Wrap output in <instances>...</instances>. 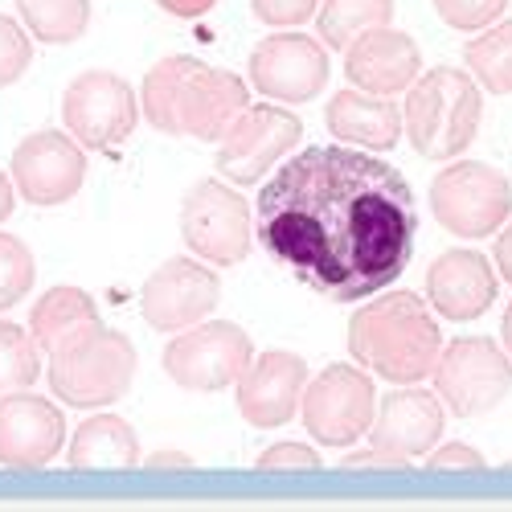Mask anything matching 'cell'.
I'll return each mask as SVG.
<instances>
[{"label": "cell", "instance_id": "6da1fadb", "mask_svg": "<svg viewBox=\"0 0 512 512\" xmlns=\"http://www.w3.org/2000/svg\"><path fill=\"white\" fill-rule=\"evenodd\" d=\"M254 238L316 295L357 304L402 279L418 209L394 164L349 144L304 148L263 185Z\"/></svg>", "mask_w": 512, "mask_h": 512}, {"label": "cell", "instance_id": "7a4b0ae2", "mask_svg": "<svg viewBox=\"0 0 512 512\" xmlns=\"http://www.w3.org/2000/svg\"><path fill=\"white\" fill-rule=\"evenodd\" d=\"M349 357L390 386H418L435 377L443 357V328L431 304L414 291L373 295L349 320Z\"/></svg>", "mask_w": 512, "mask_h": 512}, {"label": "cell", "instance_id": "3957f363", "mask_svg": "<svg viewBox=\"0 0 512 512\" xmlns=\"http://www.w3.org/2000/svg\"><path fill=\"white\" fill-rule=\"evenodd\" d=\"M480 119H484L480 82L467 70H451V66L426 70L410 87L406 107H402L406 140L414 144L418 156L439 160V164L472 148Z\"/></svg>", "mask_w": 512, "mask_h": 512}, {"label": "cell", "instance_id": "277c9868", "mask_svg": "<svg viewBox=\"0 0 512 512\" xmlns=\"http://www.w3.org/2000/svg\"><path fill=\"white\" fill-rule=\"evenodd\" d=\"M50 394L78 410L119 402L136 381V345L107 324H87L50 353Z\"/></svg>", "mask_w": 512, "mask_h": 512}, {"label": "cell", "instance_id": "5b68a950", "mask_svg": "<svg viewBox=\"0 0 512 512\" xmlns=\"http://www.w3.org/2000/svg\"><path fill=\"white\" fill-rule=\"evenodd\" d=\"M431 209L455 238H492L512 218V181L492 164L455 160L431 181Z\"/></svg>", "mask_w": 512, "mask_h": 512}, {"label": "cell", "instance_id": "8992f818", "mask_svg": "<svg viewBox=\"0 0 512 512\" xmlns=\"http://www.w3.org/2000/svg\"><path fill=\"white\" fill-rule=\"evenodd\" d=\"M304 431L332 451H349L361 439H369L373 418H377V390H373V373L361 365H328L316 373L304 390L300 402Z\"/></svg>", "mask_w": 512, "mask_h": 512}, {"label": "cell", "instance_id": "52a82bcc", "mask_svg": "<svg viewBox=\"0 0 512 512\" xmlns=\"http://www.w3.org/2000/svg\"><path fill=\"white\" fill-rule=\"evenodd\" d=\"M181 238L201 263L238 267L254 242L250 201L218 177L197 181L181 201Z\"/></svg>", "mask_w": 512, "mask_h": 512}, {"label": "cell", "instance_id": "ba28073f", "mask_svg": "<svg viewBox=\"0 0 512 512\" xmlns=\"http://www.w3.org/2000/svg\"><path fill=\"white\" fill-rule=\"evenodd\" d=\"M435 394L455 418H480L512 394V357L488 336H459L443 345Z\"/></svg>", "mask_w": 512, "mask_h": 512}, {"label": "cell", "instance_id": "9c48e42d", "mask_svg": "<svg viewBox=\"0 0 512 512\" xmlns=\"http://www.w3.org/2000/svg\"><path fill=\"white\" fill-rule=\"evenodd\" d=\"M250 361H254L250 336L230 320H205L197 328H185L164 349V373L189 394H218L238 386V377L250 369Z\"/></svg>", "mask_w": 512, "mask_h": 512}, {"label": "cell", "instance_id": "30bf717a", "mask_svg": "<svg viewBox=\"0 0 512 512\" xmlns=\"http://www.w3.org/2000/svg\"><path fill=\"white\" fill-rule=\"evenodd\" d=\"M62 123L87 152H111L136 132L140 95L115 70H82L62 95Z\"/></svg>", "mask_w": 512, "mask_h": 512}, {"label": "cell", "instance_id": "8fae6325", "mask_svg": "<svg viewBox=\"0 0 512 512\" xmlns=\"http://www.w3.org/2000/svg\"><path fill=\"white\" fill-rule=\"evenodd\" d=\"M304 140V123L279 103H250L218 144V173L234 185L263 181Z\"/></svg>", "mask_w": 512, "mask_h": 512}, {"label": "cell", "instance_id": "7c38bea8", "mask_svg": "<svg viewBox=\"0 0 512 512\" xmlns=\"http://www.w3.org/2000/svg\"><path fill=\"white\" fill-rule=\"evenodd\" d=\"M250 87L263 99L312 103L328 87V50L308 33H271L250 50Z\"/></svg>", "mask_w": 512, "mask_h": 512}, {"label": "cell", "instance_id": "4fadbf2b", "mask_svg": "<svg viewBox=\"0 0 512 512\" xmlns=\"http://www.w3.org/2000/svg\"><path fill=\"white\" fill-rule=\"evenodd\" d=\"M222 300L218 271L197 263V259H168L160 263L144 291H140V312L156 332H185L209 320V312Z\"/></svg>", "mask_w": 512, "mask_h": 512}, {"label": "cell", "instance_id": "5bb4252c", "mask_svg": "<svg viewBox=\"0 0 512 512\" xmlns=\"http://www.w3.org/2000/svg\"><path fill=\"white\" fill-rule=\"evenodd\" d=\"M13 185L29 205H66L87 185V148L70 132H33L13 148Z\"/></svg>", "mask_w": 512, "mask_h": 512}, {"label": "cell", "instance_id": "9a60e30c", "mask_svg": "<svg viewBox=\"0 0 512 512\" xmlns=\"http://www.w3.org/2000/svg\"><path fill=\"white\" fill-rule=\"evenodd\" d=\"M250 107V87L234 70H218L205 62H189L181 91L173 103V132L193 136L201 144H222V136L234 127V119Z\"/></svg>", "mask_w": 512, "mask_h": 512}, {"label": "cell", "instance_id": "2e32d148", "mask_svg": "<svg viewBox=\"0 0 512 512\" xmlns=\"http://www.w3.org/2000/svg\"><path fill=\"white\" fill-rule=\"evenodd\" d=\"M308 381H312L308 377V361L300 353L271 349L263 357H254L250 369L238 377V386H234L238 414L250 426H259V431L287 426L295 414H300Z\"/></svg>", "mask_w": 512, "mask_h": 512}, {"label": "cell", "instance_id": "e0dca14e", "mask_svg": "<svg viewBox=\"0 0 512 512\" xmlns=\"http://www.w3.org/2000/svg\"><path fill=\"white\" fill-rule=\"evenodd\" d=\"M443 422H447V406L439 402L435 390H418V386H398L394 394L381 398L373 431H369V447L394 455L398 463L431 455L443 439Z\"/></svg>", "mask_w": 512, "mask_h": 512}, {"label": "cell", "instance_id": "ac0fdd59", "mask_svg": "<svg viewBox=\"0 0 512 512\" xmlns=\"http://www.w3.org/2000/svg\"><path fill=\"white\" fill-rule=\"evenodd\" d=\"M66 447V418L41 394L0 398V463L5 467H46Z\"/></svg>", "mask_w": 512, "mask_h": 512}, {"label": "cell", "instance_id": "d6986e66", "mask_svg": "<svg viewBox=\"0 0 512 512\" xmlns=\"http://www.w3.org/2000/svg\"><path fill=\"white\" fill-rule=\"evenodd\" d=\"M418 70H422L418 41L390 25L361 33L345 50V78H349V87H357L365 95L394 99L414 87Z\"/></svg>", "mask_w": 512, "mask_h": 512}, {"label": "cell", "instance_id": "ffe728a7", "mask_svg": "<svg viewBox=\"0 0 512 512\" xmlns=\"http://www.w3.org/2000/svg\"><path fill=\"white\" fill-rule=\"evenodd\" d=\"M496 267L492 259H484L480 250H447L431 263L426 271V304H431L435 316L467 324L480 320L492 304H496Z\"/></svg>", "mask_w": 512, "mask_h": 512}, {"label": "cell", "instance_id": "44dd1931", "mask_svg": "<svg viewBox=\"0 0 512 512\" xmlns=\"http://www.w3.org/2000/svg\"><path fill=\"white\" fill-rule=\"evenodd\" d=\"M324 123L328 132L349 144V148H365V152H390L402 136H406V123H402V107L394 99H381V95H365L357 87L336 91L324 107Z\"/></svg>", "mask_w": 512, "mask_h": 512}, {"label": "cell", "instance_id": "7402d4cb", "mask_svg": "<svg viewBox=\"0 0 512 512\" xmlns=\"http://www.w3.org/2000/svg\"><path fill=\"white\" fill-rule=\"evenodd\" d=\"M66 459L78 472H95V467H132L140 463V439L132 422L119 414H95L74 431Z\"/></svg>", "mask_w": 512, "mask_h": 512}, {"label": "cell", "instance_id": "603a6c76", "mask_svg": "<svg viewBox=\"0 0 512 512\" xmlns=\"http://www.w3.org/2000/svg\"><path fill=\"white\" fill-rule=\"evenodd\" d=\"M87 324H99V304H95V295H87L82 287H50L41 300L33 304L29 312V336H33V345L41 353H54L66 336H74L78 328H87Z\"/></svg>", "mask_w": 512, "mask_h": 512}, {"label": "cell", "instance_id": "cb8c5ba5", "mask_svg": "<svg viewBox=\"0 0 512 512\" xmlns=\"http://www.w3.org/2000/svg\"><path fill=\"white\" fill-rule=\"evenodd\" d=\"M390 21H394V0H324L316 13V33L324 46L349 50L361 33L381 29Z\"/></svg>", "mask_w": 512, "mask_h": 512}, {"label": "cell", "instance_id": "d4e9b609", "mask_svg": "<svg viewBox=\"0 0 512 512\" xmlns=\"http://www.w3.org/2000/svg\"><path fill=\"white\" fill-rule=\"evenodd\" d=\"M463 62L488 95H512V21H496L463 46Z\"/></svg>", "mask_w": 512, "mask_h": 512}, {"label": "cell", "instance_id": "484cf974", "mask_svg": "<svg viewBox=\"0 0 512 512\" xmlns=\"http://www.w3.org/2000/svg\"><path fill=\"white\" fill-rule=\"evenodd\" d=\"M21 25L46 46H70L91 25V0H17Z\"/></svg>", "mask_w": 512, "mask_h": 512}, {"label": "cell", "instance_id": "4316f807", "mask_svg": "<svg viewBox=\"0 0 512 512\" xmlns=\"http://www.w3.org/2000/svg\"><path fill=\"white\" fill-rule=\"evenodd\" d=\"M189 62H193V58L173 54V58L156 62V66L144 74L140 111H144V119L156 127V132H164V136H177V132H173V103H177V91H181V78H185Z\"/></svg>", "mask_w": 512, "mask_h": 512}, {"label": "cell", "instance_id": "83f0119b", "mask_svg": "<svg viewBox=\"0 0 512 512\" xmlns=\"http://www.w3.org/2000/svg\"><path fill=\"white\" fill-rule=\"evenodd\" d=\"M41 377V349L33 345L29 328L0 320V398L29 390Z\"/></svg>", "mask_w": 512, "mask_h": 512}, {"label": "cell", "instance_id": "f1b7e54d", "mask_svg": "<svg viewBox=\"0 0 512 512\" xmlns=\"http://www.w3.org/2000/svg\"><path fill=\"white\" fill-rule=\"evenodd\" d=\"M33 279H37L33 250L17 234H0V312L21 304V295L33 291Z\"/></svg>", "mask_w": 512, "mask_h": 512}, {"label": "cell", "instance_id": "f546056e", "mask_svg": "<svg viewBox=\"0 0 512 512\" xmlns=\"http://www.w3.org/2000/svg\"><path fill=\"white\" fill-rule=\"evenodd\" d=\"M29 62H33V41H29V29H25V25H17L13 17L0 13V91L25 78Z\"/></svg>", "mask_w": 512, "mask_h": 512}, {"label": "cell", "instance_id": "4dcf8cb0", "mask_svg": "<svg viewBox=\"0 0 512 512\" xmlns=\"http://www.w3.org/2000/svg\"><path fill=\"white\" fill-rule=\"evenodd\" d=\"M508 9V0H435V13L459 33H484Z\"/></svg>", "mask_w": 512, "mask_h": 512}, {"label": "cell", "instance_id": "1f68e13d", "mask_svg": "<svg viewBox=\"0 0 512 512\" xmlns=\"http://www.w3.org/2000/svg\"><path fill=\"white\" fill-rule=\"evenodd\" d=\"M324 0H250V9L254 17H259L263 25L271 29H295V25H304L320 13Z\"/></svg>", "mask_w": 512, "mask_h": 512}, {"label": "cell", "instance_id": "d6a6232c", "mask_svg": "<svg viewBox=\"0 0 512 512\" xmlns=\"http://www.w3.org/2000/svg\"><path fill=\"white\" fill-rule=\"evenodd\" d=\"M254 467H259V472H316L320 455L308 443H275L254 459Z\"/></svg>", "mask_w": 512, "mask_h": 512}, {"label": "cell", "instance_id": "836d02e7", "mask_svg": "<svg viewBox=\"0 0 512 512\" xmlns=\"http://www.w3.org/2000/svg\"><path fill=\"white\" fill-rule=\"evenodd\" d=\"M426 463H431L435 472H484L488 459L467 443H447V447H435Z\"/></svg>", "mask_w": 512, "mask_h": 512}, {"label": "cell", "instance_id": "e575fe53", "mask_svg": "<svg viewBox=\"0 0 512 512\" xmlns=\"http://www.w3.org/2000/svg\"><path fill=\"white\" fill-rule=\"evenodd\" d=\"M345 467H406V463H398L394 455H386V451H377V447H365V451H353L349 447V455L340 459Z\"/></svg>", "mask_w": 512, "mask_h": 512}, {"label": "cell", "instance_id": "d590c367", "mask_svg": "<svg viewBox=\"0 0 512 512\" xmlns=\"http://www.w3.org/2000/svg\"><path fill=\"white\" fill-rule=\"evenodd\" d=\"M492 263H496V275H500L504 283H512V226H504V230L496 234Z\"/></svg>", "mask_w": 512, "mask_h": 512}, {"label": "cell", "instance_id": "8d00e7d4", "mask_svg": "<svg viewBox=\"0 0 512 512\" xmlns=\"http://www.w3.org/2000/svg\"><path fill=\"white\" fill-rule=\"evenodd\" d=\"M156 5L164 9V13H173V17H185V21H193V17H205L218 0H156Z\"/></svg>", "mask_w": 512, "mask_h": 512}, {"label": "cell", "instance_id": "74e56055", "mask_svg": "<svg viewBox=\"0 0 512 512\" xmlns=\"http://www.w3.org/2000/svg\"><path fill=\"white\" fill-rule=\"evenodd\" d=\"M144 463L152 467V472H160V467H193V455H185V451H156Z\"/></svg>", "mask_w": 512, "mask_h": 512}, {"label": "cell", "instance_id": "f35d334b", "mask_svg": "<svg viewBox=\"0 0 512 512\" xmlns=\"http://www.w3.org/2000/svg\"><path fill=\"white\" fill-rule=\"evenodd\" d=\"M13 205H17V185H13V177H5V173H0V226L9 222Z\"/></svg>", "mask_w": 512, "mask_h": 512}, {"label": "cell", "instance_id": "ab89813d", "mask_svg": "<svg viewBox=\"0 0 512 512\" xmlns=\"http://www.w3.org/2000/svg\"><path fill=\"white\" fill-rule=\"evenodd\" d=\"M500 340H504V353L512 357V304H508V312H504V324H500Z\"/></svg>", "mask_w": 512, "mask_h": 512}, {"label": "cell", "instance_id": "60d3db41", "mask_svg": "<svg viewBox=\"0 0 512 512\" xmlns=\"http://www.w3.org/2000/svg\"><path fill=\"white\" fill-rule=\"evenodd\" d=\"M508 472H512V459H508Z\"/></svg>", "mask_w": 512, "mask_h": 512}]
</instances>
